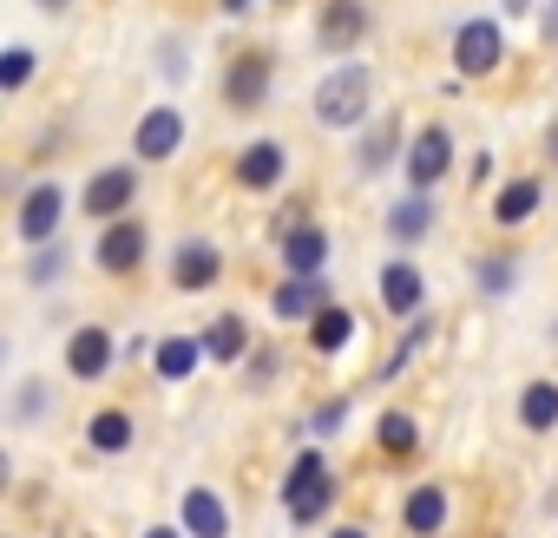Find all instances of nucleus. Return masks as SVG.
<instances>
[{"instance_id": "a878e982", "label": "nucleus", "mask_w": 558, "mask_h": 538, "mask_svg": "<svg viewBox=\"0 0 558 538\" xmlns=\"http://www.w3.org/2000/svg\"><path fill=\"white\" fill-rule=\"evenodd\" d=\"M519 420H525L532 433H551V427H558V381H532V388L519 394Z\"/></svg>"}, {"instance_id": "ddd939ff", "label": "nucleus", "mask_w": 558, "mask_h": 538, "mask_svg": "<svg viewBox=\"0 0 558 538\" xmlns=\"http://www.w3.org/2000/svg\"><path fill=\"white\" fill-rule=\"evenodd\" d=\"M283 171H290V151L276 145V138H256V145H243V158H236V184H243V191H276V184H283Z\"/></svg>"}, {"instance_id": "473e14b6", "label": "nucleus", "mask_w": 558, "mask_h": 538, "mask_svg": "<svg viewBox=\"0 0 558 538\" xmlns=\"http://www.w3.org/2000/svg\"><path fill=\"white\" fill-rule=\"evenodd\" d=\"M40 407H47V394H40V381H27V388L14 394V414H21V420H34Z\"/></svg>"}, {"instance_id": "4be33fe9", "label": "nucleus", "mask_w": 558, "mask_h": 538, "mask_svg": "<svg viewBox=\"0 0 558 538\" xmlns=\"http://www.w3.org/2000/svg\"><path fill=\"white\" fill-rule=\"evenodd\" d=\"M197 342H204L210 362H243V355H250V329H243V316H217Z\"/></svg>"}, {"instance_id": "aec40b11", "label": "nucleus", "mask_w": 558, "mask_h": 538, "mask_svg": "<svg viewBox=\"0 0 558 538\" xmlns=\"http://www.w3.org/2000/svg\"><path fill=\"white\" fill-rule=\"evenodd\" d=\"M427 230H434V197H427V191H408V197L388 210V236H395V243H421Z\"/></svg>"}, {"instance_id": "2eb2a0df", "label": "nucleus", "mask_w": 558, "mask_h": 538, "mask_svg": "<svg viewBox=\"0 0 558 538\" xmlns=\"http://www.w3.org/2000/svg\"><path fill=\"white\" fill-rule=\"evenodd\" d=\"M283 262H290V277H323V262H329V230L290 223V230H283Z\"/></svg>"}, {"instance_id": "0eeeda50", "label": "nucleus", "mask_w": 558, "mask_h": 538, "mask_svg": "<svg viewBox=\"0 0 558 538\" xmlns=\"http://www.w3.org/2000/svg\"><path fill=\"white\" fill-rule=\"evenodd\" d=\"M362 34H368L362 0H329V8L316 14V47L323 53H349V47H362Z\"/></svg>"}, {"instance_id": "20e7f679", "label": "nucleus", "mask_w": 558, "mask_h": 538, "mask_svg": "<svg viewBox=\"0 0 558 538\" xmlns=\"http://www.w3.org/2000/svg\"><path fill=\"white\" fill-rule=\"evenodd\" d=\"M499 60H506L499 21H466V27L453 34V66H460L466 80H486V73H499Z\"/></svg>"}, {"instance_id": "f3484780", "label": "nucleus", "mask_w": 558, "mask_h": 538, "mask_svg": "<svg viewBox=\"0 0 558 538\" xmlns=\"http://www.w3.org/2000/svg\"><path fill=\"white\" fill-rule=\"evenodd\" d=\"M184 531H191V538H230V505H223V492L191 486V492H184Z\"/></svg>"}, {"instance_id": "b1692460", "label": "nucleus", "mask_w": 558, "mask_h": 538, "mask_svg": "<svg viewBox=\"0 0 558 538\" xmlns=\"http://www.w3.org/2000/svg\"><path fill=\"white\" fill-rule=\"evenodd\" d=\"M310 342H316V355H342V349L355 342V316L329 303V309H323V316L310 322Z\"/></svg>"}, {"instance_id": "bb28decb", "label": "nucleus", "mask_w": 558, "mask_h": 538, "mask_svg": "<svg viewBox=\"0 0 558 538\" xmlns=\"http://www.w3.org/2000/svg\"><path fill=\"white\" fill-rule=\"evenodd\" d=\"M375 440H381V453H395V460H408V453L421 447V427H414V414H401V407H388V414L375 420Z\"/></svg>"}, {"instance_id": "f257e3e1", "label": "nucleus", "mask_w": 558, "mask_h": 538, "mask_svg": "<svg viewBox=\"0 0 558 538\" xmlns=\"http://www.w3.org/2000/svg\"><path fill=\"white\" fill-rule=\"evenodd\" d=\"M368 106H375V73L362 60H342L336 73H323V86H316V125L349 132V125L368 119Z\"/></svg>"}, {"instance_id": "5701e85b", "label": "nucleus", "mask_w": 558, "mask_h": 538, "mask_svg": "<svg viewBox=\"0 0 558 538\" xmlns=\"http://www.w3.org/2000/svg\"><path fill=\"white\" fill-rule=\"evenodd\" d=\"M197 362H204V342H191V335H171V342H158V355H151V368H158L165 381H191Z\"/></svg>"}, {"instance_id": "f8f14e48", "label": "nucleus", "mask_w": 558, "mask_h": 538, "mask_svg": "<svg viewBox=\"0 0 558 538\" xmlns=\"http://www.w3.org/2000/svg\"><path fill=\"white\" fill-rule=\"evenodd\" d=\"M223 277V256H217V243H204V236H191V243H178V256H171V283L184 290V296H197V290H210Z\"/></svg>"}, {"instance_id": "f03ea898", "label": "nucleus", "mask_w": 558, "mask_h": 538, "mask_svg": "<svg viewBox=\"0 0 558 538\" xmlns=\"http://www.w3.org/2000/svg\"><path fill=\"white\" fill-rule=\"evenodd\" d=\"M329 499H336V473H329V460L310 447V453H296V466H290V479H283V505H290V518L296 525H316L323 512H329Z\"/></svg>"}, {"instance_id": "e433bc0d", "label": "nucleus", "mask_w": 558, "mask_h": 538, "mask_svg": "<svg viewBox=\"0 0 558 538\" xmlns=\"http://www.w3.org/2000/svg\"><path fill=\"white\" fill-rule=\"evenodd\" d=\"M329 538H368V531H362V525H336Z\"/></svg>"}, {"instance_id": "c85d7f7f", "label": "nucleus", "mask_w": 558, "mask_h": 538, "mask_svg": "<svg viewBox=\"0 0 558 538\" xmlns=\"http://www.w3.org/2000/svg\"><path fill=\"white\" fill-rule=\"evenodd\" d=\"M427 335H434V322H427V309H421V316H408V329H401V349L388 355V368H381V375H401V368H408V362L421 355V342H427Z\"/></svg>"}, {"instance_id": "9d476101", "label": "nucleus", "mask_w": 558, "mask_h": 538, "mask_svg": "<svg viewBox=\"0 0 558 538\" xmlns=\"http://www.w3.org/2000/svg\"><path fill=\"white\" fill-rule=\"evenodd\" d=\"M132 145H138V158H145V164H165V158L184 145V112H178V106H151V112L138 119Z\"/></svg>"}, {"instance_id": "9b49d317", "label": "nucleus", "mask_w": 558, "mask_h": 538, "mask_svg": "<svg viewBox=\"0 0 558 538\" xmlns=\"http://www.w3.org/2000/svg\"><path fill=\"white\" fill-rule=\"evenodd\" d=\"M119 362V342L93 322V329H73V342H66V375L73 381H106V368Z\"/></svg>"}, {"instance_id": "4468645a", "label": "nucleus", "mask_w": 558, "mask_h": 538, "mask_svg": "<svg viewBox=\"0 0 558 538\" xmlns=\"http://www.w3.org/2000/svg\"><path fill=\"white\" fill-rule=\"evenodd\" d=\"M269 309L283 316V322H316V316L329 309V283H323V277H290L283 290L269 296Z\"/></svg>"}, {"instance_id": "4c0bfd02", "label": "nucleus", "mask_w": 558, "mask_h": 538, "mask_svg": "<svg viewBox=\"0 0 558 538\" xmlns=\"http://www.w3.org/2000/svg\"><path fill=\"white\" fill-rule=\"evenodd\" d=\"M525 8H532V0H506V14H525Z\"/></svg>"}, {"instance_id": "c9c22d12", "label": "nucleus", "mask_w": 558, "mask_h": 538, "mask_svg": "<svg viewBox=\"0 0 558 538\" xmlns=\"http://www.w3.org/2000/svg\"><path fill=\"white\" fill-rule=\"evenodd\" d=\"M545 151H551V164H558V119L545 125Z\"/></svg>"}, {"instance_id": "6e6552de", "label": "nucleus", "mask_w": 558, "mask_h": 538, "mask_svg": "<svg viewBox=\"0 0 558 538\" xmlns=\"http://www.w3.org/2000/svg\"><path fill=\"white\" fill-rule=\"evenodd\" d=\"M145 262V223L138 217H119L99 230V269L106 277H132V269Z\"/></svg>"}, {"instance_id": "1a4fd4ad", "label": "nucleus", "mask_w": 558, "mask_h": 538, "mask_svg": "<svg viewBox=\"0 0 558 538\" xmlns=\"http://www.w3.org/2000/svg\"><path fill=\"white\" fill-rule=\"evenodd\" d=\"M269 99V60L263 53H236L230 73H223V106L230 112H256Z\"/></svg>"}, {"instance_id": "7ed1b4c3", "label": "nucleus", "mask_w": 558, "mask_h": 538, "mask_svg": "<svg viewBox=\"0 0 558 538\" xmlns=\"http://www.w3.org/2000/svg\"><path fill=\"white\" fill-rule=\"evenodd\" d=\"M408 191H434L447 171H453V132L447 125H421L414 138H408Z\"/></svg>"}, {"instance_id": "39448f33", "label": "nucleus", "mask_w": 558, "mask_h": 538, "mask_svg": "<svg viewBox=\"0 0 558 538\" xmlns=\"http://www.w3.org/2000/svg\"><path fill=\"white\" fill-rule=\"evenodd\" d=\"M60 217H66V191L47 178V184H34L27 197H21V217H14V230H21V243H60L53 230H60Z\"/></svg>"}, {"instance_id": "a211bd4d", "label": "nucleus", "mask_w": 558, "mask_h": 538, "mask_svg": "<svg viewBox=\"0 0 558 538\" xmlns=\"http://www.w3.org/2000/svg\"><path fill=\"white\" fill-rule=\"evenodd\" d=\"M401 525H408L414 538H434V531L447 525V486H414V492L401 499Z\"/></svg>"}, {"instance_id": "423d86ee", "label": "nucleus", "mask_w": 558, "mask_h": 538, "mask_svg": "<svg viewBox=\"0 0 558 538\" xmlns=\"http://www.w3.org/2000/svg\"><path fill=\"white\" fill-rule=\"evenodd\" d=\"M138 197V171L132 164H106V171H93V184H86V217H99V223H119L125 217V204Z\"/></svg>"}, {"instance_id": "412c9836", "label": "nucleus", "mask_w": 558, "mask_h": 538, "mask_svg": "<svg viewBox=\"0 0 558 538\" xmlns=\"http://www.w3.org/2000/svg\"><path fill=\"white\" fill-rule=\"evenodd\" d=\"M538 204H545V184H538V178H512V184H506V191L493 197V217H499V223L512 230V223H525V217H532Z\"/></svg>"}, {"instance_id": "dca6fc26", "label": "nucleus", "mask_w": 558, "mask_h": 538, "mask_svg": "<svg viewBox=\"0 0 558 538\" xmlns=\"http://www.w3.org/2000/svg\"><path fill=\"white\" fill-rule=\"evenodd\" d=\"M381 303L395 309V316H421L427 309V277L414 262H388L381 269Z\"/></svg>"}, {"instance_id": "f704fd0d", "label": "nucleus", "mask_w": 558, "mask_h": 538, "mask_svg": "<svg viewBox=\"0 0 558 538\" xmlns=\"http://www.w3.org/2000/svg\"><path fill=\"white\" fill-rule=\"evenodd\" d=\"M145 538H191V531H184V525H151Z\"/></svg>"}, {"instance_id": "ea45409f", "label": "nucleus", "mask_w": 558, "mask_h": 538, "mask_svg": "<svg viewBox=\"0 0 558 538\" xmlns=\"http://www.w3.org/2000/svg\"><path fill=\"white\" fill-rule=\"evenodd\" d=\"M223 8H230V14H243V8H250V0H223Z\"/></svg>"}, {"instance_id": "c756f323", "label": "nucleus", "mask_w": 558, "mask_h": 538, "mask_svg": "<svg viewBox=\"0 0 558 538\" xmlns=\"http://www.w3.org/2000/svg\"><path fill=\"white\" fill-rule=\"evenodd\" d=\"M473 283H480L486 296H506V290H512V256H480V262H473Z\"/></svg>"}, {"instance_id": "6ab92c4d", "label": "nucleus", "mask_w": 558, "mask_h": 538, "mask_svg": "<svg viewBox=\"0 0 558 538\" xmlns=\"http://www.w3.org/2000/svg\"><path fill=\"white\" fill-rule=\"evenodd\" d=\"M395 151H401V125L381 119V125H368L362 145H355V171H362V178H381V171L395 164Z\"/></svg>"}, {"instance_id": "7c9ffc66", "label": "nucleus", "mask_w": 558, "mask_h": 538, "mask_svg": "<svg viewBox=\"0 0 558 538\" xmlns=\"http://www.w3.org/2000/svg\"><path fill=\"white\" fill-rule=\"evenodd\" d=\"M27 80H34V53H27V47H8V53H0V86L21 93Z\"/></svg>"}, {"instance_id": "a19ab883", "label": "nucleus", "mask_w": 558, "mask_h": 538, "mask_svg": "<svg viewBox=\"0 0 558 538\" xmlns=\"http://www.w3.org/2000/svg\"><path fill=\"white\" fill-rule=\"evenodd\" d=\"M551 8H558V0H551Z\"/></svg>"}, {"instance_id": "58836bf2", "label": "nucleus", "mask_w": 558, "mask_h": 538, "mask_svg": "<svg viewBox=\"0 0 558 538\" xmlns=\"http://www.w3.org/2000/svg\"><path fill=\"white\" fill-rule=\"evenodd\" d=\"M40 8H47V14H60V8H66V0H40Z\"/></svg>"}, {"instance_id": "2f4dec72", "label": "nucleus", "mask_w": 558, "mask_h": 538, "mask_svg": "<svg viewBox=\"0 0 558 538\" xmlns=\"http://www.w3.org/2000/svg\"><path fill=\"white\" fill-rule=\"evenodd\" d=\"M342 420H349V401H323V407L310 414V433L329 440V433H342Z\"/></svg>"}, {"instance_id": "393cba45", "label": "nucleus", "mask_w": 558, "mask_h": 538, "mask_svg": "<svg viewBox=\"0 0 558 538\" xmlns=\"http://www.w3.org/2000/svg\"><path fill=\"white\" fill-rule=\"evenodd\" d=\"M86 440H93V453H125V447H132V414H125V407L93 414V420H86Z\"/></svg>"}, {"instance_id": "72a5a7b5", "label": "nucleus", "mask_w": 558, "mask_h": 538, "mask_svg": "<svg viewBox=\"0 0 558 538\" xmlns=\"http://www.w3.org/2000/svg\"><path fill=\"white\" fill-rule=\"evenodd\" d=\"M269 375H276V355H269V349H263V355H250V381H256V388H263V381H269Z\"/></svg>"}, {"instance_id": "cd10ccee", "label": "nucleus", "mask_w": 558, "mask_h": 538, "mask_svg": "<svg viewBox=\"0 0 558 538\" xmlns=\"http://www.w3.org/2000/svg\"><path fill=\"white\" fill-rule=\"evenodd\" d=\"M60 277H66V243H40L34 262H27V283L47 290V283H60Z\"/></svg>"}]
</instances>
